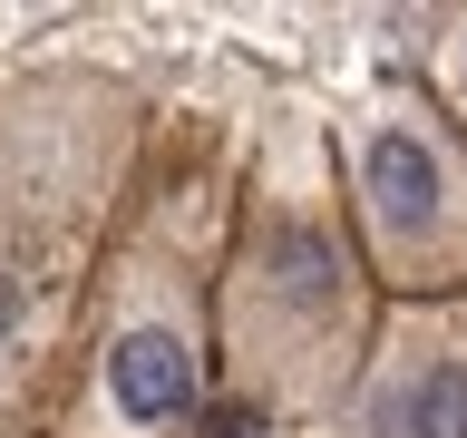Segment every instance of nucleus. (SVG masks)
Masks as SVG:
<instances>
[{
  "mask_svg": "<svg viewBox=\"0 0 467 438\" xmlns=\"http://www.w3.org/2000/svg\"><path fill=\"white\" fill-rule=\"evenodd\" d=\"M244 127L166 108L88 263L39 438H214L224 419V254Z\"/></svg>",
  "mask_w": 467,
  "mask_h": 438,
  "instance_id": "nucleus-1",
  "label": "nucleus"
},
{
  "mask_svg": "<svg viewBox=\"0 0 467 438\" xmlns=\"http://www.w3.org/2000/svg\"><path fill=\"white\" fill-rule=\"evenodd\" d=\"M379 321L389 292L350 224L331 117H254L224 254V419L273 438H331L341 400L379 350Z\"/></svg>",
  "mask_w": 467,
  "mask_h": 438,
  "instance_id": "nucleus-2",
  "label": "nucleus"
},
{
  "mask_svg": "<svg viewBox=\"0 0 467 438\" xmlns=\"http://www.w3.org/2000/svg\"><path fill=\"white\" fill-rule=\"evenodd\" d=\"M156 117L98 68L0 88V438H39L88 263Z\"/></svg>",
  "mask_w": 467,
  "mask_h": 438,
  "instance_id": "nucleus-3",
  "label": "nucleus"
},
{
  "mask_svg": "<svg viewBox=\"0 0 467 438\" xmlns=\"http://www.w3.org/2000/svg\"><path fill=\"white\" fill-rule=\"evenodd\" d=\"M331 156L389 302H467V127L419 78L331 108Z\"/></svg>",
  "mask_w": 467,
  "mask_h": 438,
  "instance_id": "nucleus-4",
  "label": "nucleus"
},
{
  "mask_svg": "<svg viewBox=\"0 0 467 438\" xmlns=\"http://www.w3.org/2000/svg\"><path fill=\"white\" fill-rule=\"evenodd\" d=\"M331 438H467V302H389Z\"/></svg>",
  "mask_w": 467,
  "mask_h": 438,
  "instance_id": "nucleus-5",
  "label": "nucleus"
},
{
  "mask_svg": "<svg viewBox=\"0 0 467 438\" xmlns=\"http://www.w3.org/2000/svg\"><path fill=\"white\" fill-rule=\"evenodd\" d=\"M419 88L467 127V10H429V58H419Z\"/></svg>",
  "mask_w": 467,
  "mask_h": 438,
  "instance_id": "nucleus-6",
  "label": "nucleus"
}]
</instances>
